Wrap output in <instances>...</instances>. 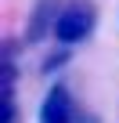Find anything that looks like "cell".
<instances>
[{
    "mask_svg": "<svg viewBox=\"0 0 119 123\" xmlns=\"http://www.w3.org/2000/svg\"><path fill=\"white\" fill-rule=\"evenodd\" d=\"M58 15H62L58 0H36V7H33V15H29V25H25V40H29V43H40V40L47 36V29L54 33Z\"/></svg>",
    "mask_w": 119,
    "mask_h": 123,
    "instance_id": "3957f363",
    "label": "cell"
},
{
    "mask_svg": "<svg viewBox=\"0 0 119 123\" xmlns=\"http://www.w3.org/2000/svg\"><path fill=\"white\" fill-rule=\"evenodd\" d=\"M40 123H101V116L83 109L65 83H51L47 98L40 101Z\"/></svg>",
    "mask_w": 119,
    "mask_h": 123,
    "instance_id": "7a4b0ae2",
    "label": "cell"
},
{
    "mask_svg": "<svg viewBox=\"0 0 119 123\" xmlns=\"http://www.w3.org/2000/svg\"><path fill=\"white\" fill-rule=\"evenodd\" d=\"M94 29H97V4L94 0H69V4H62V15L54 22V40L62 47H76L90 40Z\"/></svg>",
    "mask_w": 119,
    "mask_h": 123,
    "instance_id": "6da1fadb",
    "label": "cell"
},
{
    "mask_svg": "<svg viewBox=\"0 0 119 123\" xmlns=\"http://www.w3.org/2000/svg\"><path fill=\"white\" fill-rule=\"evenodd\" d=\"M69 51H72V47H58L54 54H47V58H43V65H40V73L47 76V73H58V69H65V62H69Z\"/></svg>",
    "mask_w": 119,
    "mask_h": 123,
    "instance_id": "277c9868",
    "label": "cell"
}]
</instances>
